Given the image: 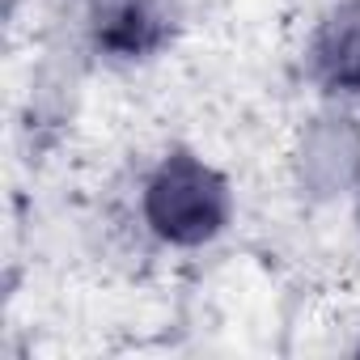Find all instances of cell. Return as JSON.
Returning a JSON list of instances; mask_svg holds the SVG:
<instances>
[{"instance_id": "1", "label": "cell", "mask_w": 360, "mask_h": 360, "mask_svg": "<svg viewBox=\"0 0 360 360\" xmlns=\"http://www.w3.org/2000/svg\"><path fill=\"white\" fill-rule=\"evenodd\" d=\"M148 221L169 242H204L225 221V183L195 157H169L148 187Z\"/></svg>"}, {"instance_id": "2", "label": "cell", "mask_w": 360, "mask_h": 360, "mask_svg": "<svg viewBox=\"0 0 360 360\" xmlns=\"http://www.w3.org/2000/svg\"><path fill=\"white\" fill-rule=\"evenodd\" d=\"M318 64H322V77L335 89H356L360 94V22H347V26L330 30L318 47Z\"/></svg>"}]
</instances>
